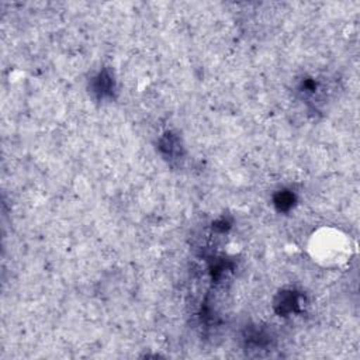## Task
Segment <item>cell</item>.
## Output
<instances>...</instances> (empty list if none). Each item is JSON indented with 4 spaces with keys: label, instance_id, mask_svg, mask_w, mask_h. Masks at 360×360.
Segmentation results:
<instances>
[{
    "label": "cell",
    "instance_id": "cell-1",
    "mask_svg": "<svg viewBox=\"0 0 360 360\" xmlns=\"http://www.w3.org/2000/svg\"><path fill=\"white\" fill-rule=\"evenodd\" d=\"M314 250L321 260L339 262L347 252V245L339 235H321L315 240Z\"/></svg>",
    "mask_w": 360,
    "mask_h": 360
}]
</instances>
